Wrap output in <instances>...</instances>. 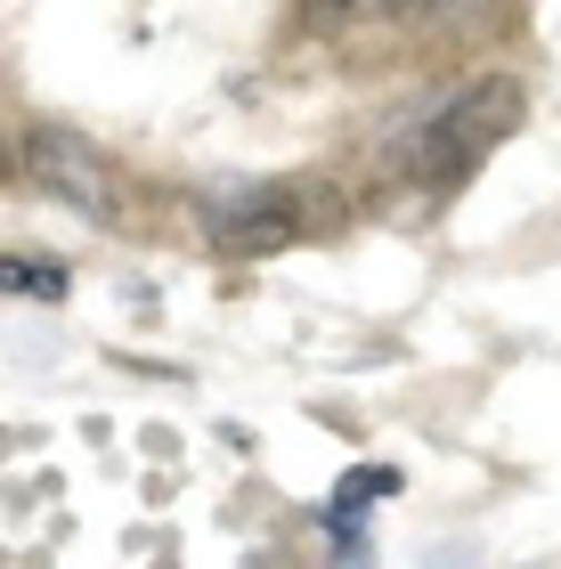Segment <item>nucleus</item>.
<instances>
[{
	"label": "nucleus",
	"instance_id": "obj_1",
	"mask_svg": "<svg viewBox=\"0 0 561 569\" xmlns=\"http://www.w3.org/2000/svg\"><path fill=\"white\" fill-rule=\"evenodd\" d=\"M529 114V98L513 73H489V82H464L448 98V107H431L415 114L407 131L391 139V179L399 188H431V196H448V188H464L472 163L489 154L513 122Z\"/></svg>",
	"mask_w": 561,
	"mask_h": 569
},
{
	"label": "nucleus",
	"instance_id": "obj_2",
	"mask_svg": "<svg viewBox=\"0 0 561 569\" xmlns=\"http://www.w3.org/2000/svg\"><path fill=\"white\" fill-rule=\"evenodd\" d=\"M203 228H212V252H237V261H269L301 237L293 196L252 188V179H228V196H203Z\"/></svg>",
	"mask_w": 561,
	"mask_h": 569
},
{
	"label": "nucleus",
	"instance_id": "obj_3",
	"mask_svg": "<svg viewBox=\"0 0 561 569\" xmlns=\"http://www.w3.org/2000/svg\"><path fill=\"white\" fill-rule=\"evenodd\" d=\"M33 171L58 188L73 212H90V220H114V171L98 163V147H82L73 131H33Z\"/></svg>",
	"mask_w": 561,
	"mask_h": 569
},
{
	"label": "nucleus",
	"instance_id": "obj_4",
	"mask_svg": "<svg viewBox=\"0 0 561 569\" xmlns=\"http://www.w3.org/2000/svg\"><path fill=\"white\" fill-rule=\"evenodd\" d=\"M391 0H301V17L318 24V33H350V24H374Z\"/></svg>",
	"mask_w": 561,
	"mask_h": 569
},
{
	"label": "nucleus",
	"instance_id": "obj_5",
	"mask_svg": "<svg viewBox=\"0 0 561 569\" xmlns=\"http://www.w3.org/2000/svg\"><path fill=\"white\" fill-rule=\"evenodd\" d=\"M374 497H399V472L391 463H367V472H342V488H334V505H374Z\"/></svg>",
	"mask_w": 561,
	"mask_h": 569
},
{
	"label": "nucleus",
	"instance_id": "obj_6",
	"mask_svg": "<svg viewBox=\"0 0 561 569\" xmlns=\"http://www.w3.org/2000/svg\"><path fill=\"white\" fill-rule=\"evenodd\" d=\"M0 277H9V293H41V301H58V293H66V269H33V261H9Z\"/></svg>",
	"mask_w": 561,
	"mask_h": 569
}]
</instances>
